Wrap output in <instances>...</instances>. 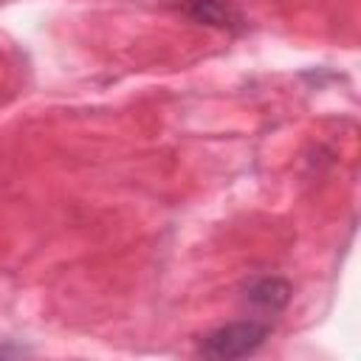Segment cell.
<instances>
[{
    "mask_svg": "<svg viewBox=\"0 0 361 361\" xmlns=\"http://www.w3.org/2000/svg\"><path fill=\"white\" fill-rule=\"evenodd\" d=\"M271 336V324L259 322V319H237L228 324H220L214 330H209L200 338L197 353L203 358H214V361H228V358H245L254 355L265 338Z\"/></svg>",
    "mask_w": 361,
    "mask_h": 361,
    "instance_id": "6da1fadb",
    "label": "cell"
},
{
    "mask_svg": "<svg viewBox=\"0 0 361 361\" xmlns=\"http://www.w3.org/2000/svg\"><path fill=\"white\" fill-rule=\"evenodd\" d=\"M293 296V285L282 276H271V274H262V276H254L243 285V302L257 307V310H271V313H279Z\"/></svg>",
    "mask_w": 361,
    "mask_h": 361,
    "instance_id": "7a4b0ae2",
    "label": "cell"
},
{
    "mask_svg": "<svg viewBox=\"0 0 361 361\" xmlns=\"http://www.w3.org/2000/svg\"><path fill=\"white\" fill-rule=\"evenodd\" d=\"M180 11L200 23V25H212V28H226V31H234L243 25V17L234 6L223 3V0H183Z\"/></svg>",
    "mask_w": 361,
    "mask_h": 361,
    "instance_id": "3957f363",
    "label": "cell"
}]
</instances>
